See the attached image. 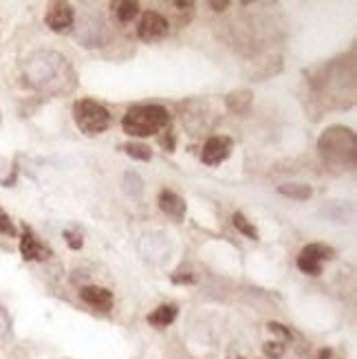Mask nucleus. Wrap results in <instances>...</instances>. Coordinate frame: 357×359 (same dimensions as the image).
I'll use <instances>...</instances> for the list:
<instances>
[{
	"label": "nucleus",
	"instance_id": "obj_1",
	"mask_svg": "<svg viewBox=\"0 0 357 359\" xmlns=\"http://www.w3.org/2000/svg\"><path fill=\"white\" fill-rule=\"evenodd\" d=\"M170 126L168 108L159 104H139L126 111L121 119V128L130 137H152Z\"/></svg>",
	"mask_w": 357,
	"mask_h": 359
},
{
	"label": "nucleus",
	"instance_id": "obj_2",
	"mask_svg": "<svg viewBox=\"0 0 357 359\" xmlns=\"http://www.w3.org/2000/svg\"><path fill=\"white\" fill-rule=\"evenodd\" d=\"M73 119L75 126L88 137L102 135L111 126V113L95 100H77L73 104Z\"/></svg>",
	"mask_w": 357,
	"mask_h": 359
},
{
	"label": "nucleus",
	"instance_id": "obj_3",
	"mask_svg": "<svg viewBox=\"0 0 357 359\" xmlns=\"http://www.w3.org/2000/svg\"><path fill=\"white\" fill-rule=\"evenodd\" d=\"M320 150L331 163L346 165V154L349 159H355V135L349 128L342 126H333L329 130H324L320 139Z\"/></svg>",
	"mask_w": 357,
	"mask_h": 359
},
{
	"label": "nucleus",
	"instance_id": "obj_4",
	"mask_svg": "<svg viewBox=\"0 0 357 359\" xmlns=\"http://www.w3.org/2000/svg\"><path fill=\"white\" fill-rule=\"evenodd\" d=\"M335 256V249L322 243L307 245L298 256V269L307 276H320L324 262Z\"/></svg>",
	"mask_w": 357,
	"mask_h": 359
},
{
	"label": "nucleus",
	"instance_id": "obj_5",
	"mask_svg": "<svg viewBox=\"0 0 357 359\" xmlns=\"http://www.w3.org/2000/svg\"><path fill=\"white\" fill-rule=\"evenodd\" d=\"M168 31H170V22L157 11H146L137 25V36L144 42H157L168 36Z\"/></svg>",
	"mask_w": 357,
	"mask_h": 359
},
{
	"label": "nucleus",
	"instance_id": "obj_6",
	"mask_svg": "<svg viewBox=\"0 0 357 359\" xmlns=\"http://www.w3.org/2000/svg\"><path fill=\"white\" fill-rule=\"evenodd\" d=\"M20 254L25 260L29 262H42V260H49L53 256L51 247L44 245L31 227H22V233H20Z\"/></svg>",
	"mask_w": 357,
	"mask_h": 359
},
{
	"label": "nucleus",
	"instance_id": "obj_7",
	"mask_svg": "<svg viewBox=\"0 0 357 359\" xmlns=\"http://www.w3.org/2000/svg\"><path fill=\"white\" fill-rule=\"evenodd\" d=\"M44 22L55 34H67L75 22V11L69 3H53L44 13Z\"/></svg>",
	"mask_w": 357,
	"mask_h": 359
},
{
	"label": "nucleus",
	"instance_id": "obj_8",
	"mask_svg": "<svg viewBox=\"0 0 357 359\" xmlns=\"http://www.w3.org/2000/svg\"><path fill=\"white\" fill-rule=\"evenodd\" d=\"M231 148H234L231 137H212V139H208L206 146H203V152H201V161H203L206 165H219L231 154Z\"/></svg>",
	"mask_w": 357,
	"mask_h": 359
},
{
	"label": "nucleus",
	"instance_id": "obj_9",
	"mask_svg": "<svg viewBox=\"0 0 357 359\" xmlns=\"http://www.w3.org/2000/svg\"><path fill=\"white\" fill-rule=\"evenodd\" d=\"M80 298L82 302H86L88 306L97 309V311H111L113 309V293L104 289V287H97V285H88L80 291Z\"/></svg>",
	"mask_w": 357,
	"mask_h": 359
},
{
	"label": "nucleus",
	"instance_id": "obj_10",
	"mask_svg": "<svg viewBox=\"0 0 357 359\" xmlns=\"http://www.w3.org/2000/svg\"><path fill=\"white\" fill-rule=\"evenodd\" d=\"M157 203H159L161 212H166L168 216L177 218V221H181V218L185 216V201L177 192H173V190H161Z\"/></svg>",
	"mask_w": 357,
	"mask_h": 359
},
{
	"label": "nucleus",
	"instance_id": "obj_11",
	"mask_svg": "<svg viewBox=\"0 0 357 359\" xmlns=\"http://www.w3.org/2000/svg\"><path fill=\"white\" fill-rule=\"evenodd\" d=\"M252 102H254V95H252V90H231L229 95L225 97V104L231 113H236V115H245L247 111L252 108Z\"/></svg>",
	"mask_w": 357,
	"mask_h": 359
},
{
	"label": "nucleus",
	"instance_id": "obj_12",
	"mask_svg": "<svg viewBox=\"0 0 357 359\" xmlns=\"http://www.w3.org/2000/svg\"><path fill=\"white\" fill-rule=\"evenodd\" d=\"M177 313H179L177 304H161L148 316V324L154 326V329H166V326H170L175 322Z\"/></svg>",
	"mask_w": 357,
	"mask_h": 359
},
{
	"label": "nucleus",
	"instance_id": "obj_13",
	"mask_svg": "<svg viewBox=\"0 0 357 359\" xmlns=\"http://www.w3.org/2000/svg\"><path fill=\"white\" fill-rule=\"evenodd\" d=\"M111 9L115 13L117 22L128 25L139 15V3H130V0H119V3H111Z\"/></svg>",
	"mask_w": 357,
	"mask_h": 359
},
{
	"label": "nucleus",
	"instance_id": "obj_14",
	"mask_svg": "<svg viewBox=\"0 0 357 359\" xmlns=\"http://www.w3.org/2000/svg\"><path fill=\"white\" fill-rule=\"evenodd\" d=\"M278 192L287 198H296V201H309L314 194L311 185H304V183H285L278 187Z\"/></svg>",
	"mask_w": 357,
	"mask_h": 359
},
{
	"label": "nucleus",
	"instance_id": "obj_15",
	"mask_svg": "<svg viewBox=\"0 0 357 359\" xmlns=\"http://www.w3.org/2000/svg\"><path fill=\"white\" fill-rule=\"evenodd\" d=\"M121 150L128 154V157H133L135 161H150L152 159V148L146 146V144H137V142H128L123 144Z\"/></svg>",
	"mask_w": 357,
	"mask_h": 359
},
{
	"label": "nucleus",
	"instance_id": "obj_16",
	"mask_svg": "<svg viewBox=\"0 0 357 359\" xmlns=\"http://www.w3.org/2000/svg\"><path fill=\"white\" fill-rule=\"evenodd\" d=\"M231 221H234V227L243 233V236L252 238V241H258V229L252 225V221H247V216L243 212H234Z\"/></svg>",
	"mask_w": 357,
	"mask_h": 359
},
{
	"label": "nucleus",
	"instance_id": "obj_17",
	"mask_svg": "<svg viewBox=\"0 0 357 359\" xmlns=\"http://www.w3.org/2000/svg\"><path fill=\"white\" fill-rule=\"evenodd\" d=\"M123 192H126L128 196H139L144 192V181L142 177H139L137 172H126V177H123Z\"/></svg>",
	"mask_w": 357,
	"mask_h": 359
},
{
	"label": "nucleus",
	"instance_id": "obj_18",
	"mask_svg": "<svg viewBox=\"0 0 357 359\" xmlns=\"http://www.w3.org/2000/svg\"><path fill=\"white\" fill-rule=\"evenodd\" d=\"M173 283L175 285H192V283H196V276L190 271V269H185V267H181L177 273H173Z\"/></svg>",
	"mask_w": 357,
	"mask_h": 359
},
{
	"label": "nucleus",
	"instance_id": "obj_19",
	"mask_svg": "<svg viewBox=\"0 0 357 359\" xmlns=\"http://www.w3.org/2000/svg\"><path fill=\"white\" fill-rule=\"evenodd\" d=\"M262 351H265V355L269 359H278V357H283V353H285V344H283V341H267V344L262 346Z\"/></svg>",
	"mask_w": 357,
	"mask_h": 359
},
{
	"label": "nucleus",
	"instance_id": "obj_20",
	"mask_svg": "<svg viewBox=\"0 0 357 359\" xmlns=\"http://www.w3.org/2000/svg\"><path fill=\"white\" fill-rule=\"evenodd\" d=\"M0 233H5V236H15V227L11 223L9 214L3 208H0Z\"/></svg>",
	"mask_w": 357,
	"mask_h": 359
},
{
	"label": "nucleus",
	"instance_id": "obj_21",
	"mask_svg": "<svg viewBox=\"0 0 357 359\" xmlns=\"http://www.w3.org/2000/svg\"><path fill=\"white\" fill-rule=\"evenodd\" d=\"M65 238H67V243H69L71 249H82V245H84V238L77 231H73V229H67L65 231Z\"/></svg>",
	"mask_w": 357,
	"mask_h": 359
},
{
	"label": "nucleus",
	"instance_id": "obj_22",
	"mask_svg": "<svg viewBox=\"0 0 357 359\" xmlns=\"http://www.w3.org/2000/svg\"><path fill=\"white\" fill-rule=\"evenodd\" d=\"M159 142H161V146H163L168 152H173V150H175V137L170 135V130H166V137H161Z\"/></svg>",
	"mask_w": 357,
	"mask_h": 359
},
{
	"label": "nucleus",
	"instance_id": "obj_23",
	"mask_svg": "<svg viewBox=\"0 0 357 359\" xmlns=\"http://www.w3.org/2000/svg\"><path fill=\"white\" fill-rule=\"evenodd\" d=\"M7 329H9V318H7L5 311L0 309V337H3V335L7 333Z\"/></svg>",
	"mask_w": 357,
	"mask_h": 359
},
{
	"label": "nucleus",
	"instance_id": "obj_24",
	"mask_svg": "<svg viewBox=\"0 0 357 359\" xmlns=\"http://www.w3.org/2000/svg\"><path fill=\"white\" fill-rule=\"evenodd\" d=\"M210 7H214V11H225L229 7L227 0H223V3H210Z\"/></svg>",
	"mask_w": 357,
	"mask_h": 359
},
{
	"label": "nucleus",
	"instance_id": "obj_25",
	"mask_svg": "<svg viewBox=\"0 0 357 359\" xmlns=\"http://www.w3.org/2000/svg\"><path fill=\"white\" fill-rule=\"evenodd\" d=\"M320 359H333V353L329 348H322L320 351Z\"/></svg>",
	"mask_w": 357,
	"mask_h": 359
}]
</instances>
